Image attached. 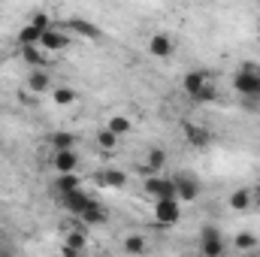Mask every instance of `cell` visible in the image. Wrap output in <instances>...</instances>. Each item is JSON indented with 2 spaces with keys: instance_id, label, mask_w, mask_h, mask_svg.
Segmentation results:
<instances>
[{
  "instance_id": "9a60e30c",
  "label": "cell",
  "mask_w": 260,
  "mask_h": 257,
  "mask_svg": "<svg viewBox=\"0 0 260 257\" xmlns=\"http://www.w3.org/2000/svg\"><path fill=\"white\" fill-rule=\"evenodd\" d=\"M164 167H167V151H164L160 145L148 148V157H145L142 173H145V176H160V170H164Z\"/></svg>"
},
{
  "instance_id": "ffe728a7",
  "label": "cell",
  "mask_w": 260,
  "mask_h": 257,
  "mask_svg": "<svg viewBox=\"0 0 260 257\" xmlns=\"http://www.w3.org/2000/svg\"><path fill=\"white\" fill-rule=\"evenodd\" d=\"M55 191L61 194V197L82 191V179H79L76 173H70V176H58V179H55Z\"/></svg>"
},
{
  "instance_id": "f1b7e54d",
  "label": "cell",
  "mask_w": 260,
  "mask_h": 257,
  "mask_svg": "<svg viewBox=\"0 0 260 257\" xmlns=\"http://www.w3.org/2000/svg\"><path fill=\"white\" fill-rule=\"evenodd\" d=\"M61 257H85L82 251H70V248H61Z\"/></svg>"
},
{
  "instance_id": "4fadbf2b",
  "label": "cell",
  "mask_w": 260,
  "mask_h": 257,
  "mask_svg": "<svg viewBox=\"0 0 260 257\" xmlns=\"http://www.w3.org/2000/svg\"><path fill=\"white\" fill-rule=\"evenodd\" d=\"M52 167H55L58 176L76 173V170H79V154H76V148H73V151H55V154H52Z\"/></svg>"
},
{
  "instance_id": "4316f807",
  "label": "cell",
  "mask_w": 260,
  "mask_h": 257,
  "mask_svg": "<svg viewBox=\"0 0 260 257\" xmlns=\"http://www.w3.org/2000/svg\"><path fill=\"white\" fill-rule=\"evenodd\" d=\"M97 145L103 148V151H112V148H118V136L112 133V130H97Z\"/></svg>"
},
{
  "instance_id": "9c48e42d",
  "label": "cell",
  "mask_w": 260,
  "mask_h": 257,
  "mask_svg": "<svg viewBox=\"0 0 260 257\" xmlns=\"http://www.w3.org/2000/svg\"><path fill=\"white\" fill-rule=\"evenodd\" d=\"M182 133H185V142L197 148V151H203V148H209L212 145V133L203 127V124H194V121H185L182 124Z\"/></svg>"
},
{
  "instance_id": "7c38bea8",
  "label": "cell",
  "mask_w": 260,
  "mask_h": 257,
  "mask_svg": "<svg viewBox=\"0 0 260 257\" xmlns=\"http://www.w3.org/2000/svg\"><path fill=\"white\" fill-rule=\"evenodd\" d=\"M64 27L70 34L82 37V40H100V37H103V30H100L94 21H88V18H70V21H64Z\"/></svg>"
},
{
  "instance_id": "ba28073f",
  "label": "cell",
  "mask_w": 260,
  "mask_h": 257,
  "mask_svg": "<svg viewBox=\"0 0 260 257\" xmlns=\"http://www.w3.org/2000/svg\"><path fill=\"white\" fill-rule=\"evenodd\" d=\"M94 185L97 188H106V191H121L127 185V173L124 170H115V167H106L94 176Z\"/></svg>"
},
{
  "instance_id": "d4e9b609",
  "label": "cell",
  "mask_w": 260,
  "mask_h": 257,
  "mask_svg": "<svg viewBox=\"0 0 260 257\" xmlns=\"http://www.w3.org/2000/svg\"><path fill=\"white\" fill-rule=\"evenodd\" d=\"M106 130H112V133L121 139V136H127L130 130H133V121H130L127 115H112V118L106 121Z\"/></svg>"
},
{
  "instance_id": "3957f363",
  "label": "cell",
  "mask_w": 260,
  "mask_h": 257,
  "mask_svg": "<svg viewBox=\"0 0 260 257\" xmlns=\"http://www.w3.org/2000/svg\"><path fill=\"white\" fill-rule=\"evenodd\" d=\"M227 251V239L215 224H203L200 227V254L203 257H224Z\"/></svg>"
},
{
  "instance_id": "484cf974",
  "label": "cell",
  "mask_w": 260,
  "mask_h": 257,
  "mask_svg": "<svg viewBox=\"0 0 260 257\" xmlns=\"http://www.w3.org/2000/svg\"><path fill=\"white\" fill-rule=\"evenodd\" d=\"M254 245H257V236L254 233H236L233 236V248L236 251H254Z\"/></svg>"
},
{
  "instance_id": "83f0119b",
  "label": "cell",
  "mask_w": 260,
  "mask_h": 257,
  "mask_svg": "<svg viewBox=\"0 0 260 257\" xmlns=\"http://www.w3.org/2000/svg\"><path fill=\"white\" fill-rule=\"evenodd\" d=\"M212 100H218V88H215V85L209 82V85L203 88V94L197 97V103H212Z\"/></svg>"
},
{
  "instance_id": "603a6c76",
  "label": "cell",
  "mask_w": 260,
  "mask_h": 257,
  "mask_svg": "<svg viewBox=\"0 0 260 257\" xmlns=\"http://www.w3.org/2000/svg\"><path fill=\"white\" fill-rule=\"evenodd\" d=\"M64 248H70V251H82L85 254V248H88V233L85 230H70L64 236Z\"/></svg>"
},
{
  "instance_id": "52a82bcc",
  "label": "cell",
  "mask_w": 260,
  "mask_h": 257,
  "mask_svg": "<svg viewBox=\"0 0 260 257\" xmlns=\"http://www.w3.org/2000/svg\"><path fill=\"white\" fill-rule=\"evenodd\" d=\"M142 191L151 197V203H160V200H176V185L173 179H164V176H148Z\"/></svg>"
},
{
  "instance_id": "8fae6325",
  "label": "cell",
  "mask_w": 260,
  "mask_h": 257,
  "mask_svg": "<svg viewBox=\"0 0 260 257\" xmlns=\"http://www.w3.org/2000/svg\"><path fill=\"white\" fill-rule=\"evenodd\" d=\"M61 203H64V209L70 212V215L82 218V215L91 209L94 197H91V194H85V188H82V191H76V194H67V197H61Z\"/></svg>"
},
{
  "instance_id": "7a4b0ae2",
  "label": "cell",
  "mask_w": 260,
  "mask_h": 257,
  "mask_svg": "<svg viewBox=\"0 0 260 257\" xmlns=\"http://www.w3.org/2000/svg\"><path fill=\"white\" fill-rule=\"evenodd\" d=\"M52 24H55V21H52V15H49V12H34V15H30V21L18 30V46H21V49L40 46V40L46 37V30H49Z\"/></svg>"
},
{
  "instance_id": "5bb4252c",
  "label": "cell",
  "mask_w": 260,
  "mask_h": 257,
  "mask_svg": "<svg viewBox=\"0 0 260 257\" xmlns=\"http://www.w3.org/2000/svg\"><path fill=\"white\" fill-rule=\"evenodd\" d=\"M173 52H176L173 37H167V34H154V37L148 40V55H151V58H173Z\"/></svg>"
},
{
  "instance_id": "277c9868",
  "label": "cell",
  "mask_w": 260,
  "mask_h": 257,
  "mask_svg": "<svg viewBox=\"0 0 260 257\" xmlns=\"http://www.w3.org/2000/svg\"><path fill=\"white\" fill-rule=\"evenodd\" d=\"M70 46H73V34L67 30L64 24H52L46 30V37L40 40V49L43 52H67Z\"/></svg>"
},
{
  "instance_id": "ac0fdd59",
  "label": "cell",
  "mask_w": 260,
  "mask_h": 257,
  "mask_svg": "<svg viewBox=\"0 0 260 257\" xmlns=\"http://www.w3.org/2000/svg\"><path fill=\"white\" fill-rule=\"evenodd\" d=\"M21 61L30 67V70H46L49 52H43L40 46H30V49H21Z\"/></svg>"
},
{
  "instance_id": "cb8c5ba5",
  "label": "cell",
  "mask_w": 260,
  "mask_h": 257,
  "mask_svg": "<svg viewBox=\"0 0 260 257\" xmlns=\"http://www.w3.org/2000/svg\"><path fill=\"white\" fill-rule=\"evenodd\" d=\"M52 100H55V106H73L79 100V94L67 85H58V88H52Z\"/></svg>"
},
{
  "instance_id": "30bf717a",
  "label": "cell",
  "mask_w": 260,
  "mask_h": 257,
  "mask_svg": "<svg viewBox=\"0 0 260 257\" xmlns=\"http://www.w3.org/2000/svg\"><path fill=\"white\" fill-rule=\"evenodd\" d=\"M209 82H212V76H209L206 70H188V73H185V79H182V91H185L191 100H197Z\"/></svg>"
},
{
  "instance_id": "e0dca14e",
  "label": "cell",
  "mask_w": 260,
  "mask_h": 257,
  "mask_svg": "<svg viewBox=\"0 0 260 257\" xmlns=\"http://www.w3.org/2000/svg\"><path fill=\"white\" fill-rule=\"evenodd\" d=\"M109 221V209L106 206H100L97 200L91 203V209L82 215V224H88V227H100V224H106Z\"/></svg>"
},
{
  "instance_id": "2e32d148",
  "label": "cell",
  "mask_w": 260,
  "mask_h": 257,
  "mask_svg": "<svg viewBox=\"0 0 260 257\" xmlns=\"http://www.w3.org/2000/svg\"><path fill=\"white\" fill-rule=\"evenodd\" d=\"M27 91H30L34 97L52 91V79H49V73H46V70H30V73H27Z\"/></svg>"
},
{
  "instance_id": "44dd1931",
  "label": "cell",
  "mask_w": 260,
  "mask_h": 257,
  "mask_svg": "<svg viewBox=\"0 0 260 257\" xmlns=\"http://www.w3.org/2000/svg\"><path fill=\"white\" fill-rule=\"evenodd\" d=\"M49 142H52L55 151H73V145H76V133H70V130H55V133L49 136Z\"/></svg>"
},
{
  "instance_id": "8992f818",
  "label": "cell",
  "mask_w": 260,
  "mask_h": 257,
  "mask_svg": "<svg viewBox=\"0 0 260 257\" xmlns=\"http://www.w3.org/2000/svg\"><path fill=\"white\" fill-rule=\"evenodd\" d=\"M151 215H154V224L173 227V224L182 221V203H179V200H160V203H154Z\"/></svg>"
},
{
  "instance_id": "7402d4cb",
  "label": "cell",
  "mask_w": 260,
  "mask_h": 257,
  "mask_svg": "<svg viewBox=\"0 0 260 257\" xmlns=\"http://www.w3.org/2000/svg\"><path fill=\"white\" fill-rule=\"evenodd\" d=\"M121 248L127 251V254H145L148 251V239L142 236V233H130V236H124V242H121Z\"/></svg>"
},
{
  "instance_id": "6da1fadb",
  "label": "cell",
  "mask_w": 260,
  "mask_h": 257,
  "mask_svg": "<svg viewBox=\"0 0 260 257\" xmlns=\"http://www.w3.org/2000/svg\"><path fill=\"white\" fill-rule=\"evenodd\" d=\"M233 91L245 100V103H260V64H239L233 76Z\"/></svg>"
},
{
  "instance_id": "5b68a950",
  "label": "cell",
  "mask_w": 260,
  "mask_h": 257,
  "mask_svg": "<svg viewBox=\"0 0 260 257\" xmlns=\"http://www.w3.org/2000/svg\"><path fill=\"white\" fill-rule=\"evenodd\" d=\"M173 185H176V200H179V203H194L197 197L203 194L200 179L191 176V173H179V176H173Z\"/></svg>"
},
{
  "instance_id": "d6986e66",
  "label": "cell",
  "mask_w": 260,
  "mask_h": 257,
  "mask_svg": "<svg viewBox=\"0 0 260 257\" xmlns=\"http://www.w3.org/2000/svg\"><path fill=\"white\" fill-rule=\"evenodd\" d=\"M251 203H254L251 188H236V191L230 194V209H233V212H248Z\"/></svg>"
}]
</instances>
